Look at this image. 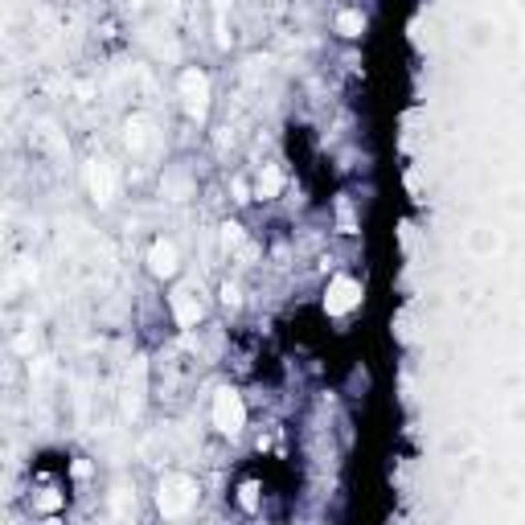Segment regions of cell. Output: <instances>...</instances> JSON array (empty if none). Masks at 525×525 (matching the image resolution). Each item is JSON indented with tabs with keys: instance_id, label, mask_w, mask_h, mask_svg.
<instances>
[{
	"instance_id": "obj_9",
	"label": "cell",
	"mask_w": 525,
	"mask_h": 525,
	"mask_svg": "<svg viewBox=\"0 0 525 525\" xmlns=\"http://www.w3.org/2000/svg\"><path fill=\"white\" fill-rule=\"evenodd\" d=\"M361 29H366L361 13H340V17H337V33H340V37H361Z\"/></svg>"
},
{
	"instance_id": "obj_15",
	"label": "cell",
	"mask_w": 525,
	"mask_h": 525,
	"mask_svg": "<svg viewBox=\"0 0 525 525\" xmlns=\"http://www.w3.org/2000/svg\"><path fill=\"white\" fill-rule=\"evenodd\" d=\"M226 4H230V0H214V8H217V25H222V17H226Z\"/></svg>"
},
{
	"instance_id": "obj_7",
	"label": "cell",
	"mask_w": 525,
	"mask_h": 525,
	"mask_svg": "<svg viewBox=\"0 0 525 525\" xmlns=\"http://www.w3.org/2000/svg\"><path fill=\"white\" fill-rule=\"evenodd\" d=\"M148 271L160 279L177 275V247H173V243H156V247L148 250Z\"/></svg>"
},
{
	"instance_id": "obj_4",
	"label": "cell",
	"mask_w": 525,
	"mask_h": 525,
	"mask_svg": "<svg viewBox=\"0 0 525 525\" xmlns=\"http://www.w3.org/2000/svg\"><path fill=\"white\" fill-rule=\"evenodd\" d=\"M353 304H361V283L349 275H337L333 283H329V296H324V308L333 312V316H340V312H349Z\"/></svg>"
},
{
	"instance_id": "obj_12",
	"label": "cell",
	"mask_w": 525,
	"mask_h": 525,
	"mask_svg": "<svg viewBox=\"0 0 525 525\" xmlns=\"http://www.w3.org/2000/svg\"><path fill=\"white\" fill-rule=\"evenodd\" d=\"M217 296H222V304H226V308H238V304H243V292H238L234 283H222V292H217Z\"/></svg>"
},
{
	"instance_id": "obj_16",
	"label": "cell",
	"mask_w": 525,
	"mask_h": 525,
	"mask_svg": "<svg viewBox=\"0 0 525 525\" xmlns=\"http://www.w3.org/2000/svg\"><path fill=\"white\" fill-rule=\"evenodd\" d=\"M522 8H525V0H522Z\"/></svg>"
},
{
	"instance_id": "obj_5",
	"label": "cell",
	"mask_w": 525,
	"mask_h": 525,
	"mask_svg": "<svg viewBox=\"0 0 525 525\" xmlns=\"http://www.w3.org/2000/svg\"><path fill=\"white\" fill-rule=\"evenodd\" d=\"M173 316H177L181 329H193V324L201 320V304H197V296L185 292V287H177V292H173Z\"/></svg>"
},
{
	"instance_id": "obj_3",
	"label": "cell",
	"mask_w": 525,
	"mask_h": 525,
	"mask_svg": "<svg viewBox=\"0 0 525 525\" xmlns=\"http://www.w3.org/2000/svg\"><path fill=\"white\" fill-rule=\"evenodd\" d=\"M193 496H197V484L189 476H164V484H160V509L164 513H185L189 505H193Z\"/></svg>"
},
{
	"instance_id": "obj_13",
	"label": "cell",
	"mask_w": 525,
	"mask_h": 525,
	"mask_svg": "<svg viewBox=\"0 0 525 525\" xmlns=\"http://www.w3.org/2000/svg\"><path fill=\"white\" fill-rule=\"evenodd\" d=\"M340 230H345V234H357V222H353V210H349V206H340Z\"/></svg>"
},
{
	"instance_id": "obj_10",
	"label": "cell",
	"mask_w": 525,
	"mask_h": 525,
	"mask_svg": "<svg viewBox=\"0 0 525 525\" xmlns=\"http://www.w3.org/2000/svg\"><path fill=\"white\" fill-rule=\"evenodd\" d=\"M144 140H148V120L136 115V120L127 124V148H144Z\"/></svg>"
},
{
	"instance_id": "obj_1",
	"label": "cell",
	"mask_w": 525,
	"mask_h": 525,
	"mask_svg": "<svg viewBox=\"0 0 525 525\" xmlns=\"http://www.w3.org/2000/svg\"><path fill=\"white\" fill-rule=\"evenodd\" d=\"M243 423H247V402H243V394L217 390L214 394V427L226 435H234V431H243Z\"/></svg>"
},
{
	"instance_id": "obj_11",
	"label": "cell",
	"mask_w": 525,
	"mask_h": 525,
	"mask_svg": "<svg viewBox=\"0 0 525 525\" xmlns=\"http://www.w3.org/2000/svg\"><path fill=\"white\" fill-rule=\"evenodd\" d=\"M222 243L230 250H238V247H247V234H243V226H234V222H226L222 226Z\"/></svg>"
},
{
	"instance_id": "obj_8",
	"label": "cell",
	"mask_w": 525,
	"mask_h": 525,
	"mask_svg": "<svg viewBox=\"0 0 525 525\" xmlns=\"http://www.w3.org/2000/svg\"><path fill=\"white\" fill-rule=\"evenodd\" d=\"M259 197H279V189H283V173H279L275 164H263V173H259Z\"/></svg>"
},
{
	"instance_id": "obj_2",
	"label": "cell",
	"mask_w": 525,
	"mask_h": 525,
	"mask_svg": "<svg viewBox=\"0 0 525 525\" xmlns=\"http://www.w3.org/2000/svg\"><path fill=\"white\" fill-rule=\"evenodd\" d=\"M181 99H185V111L193 120H206V111H210V78L201 70H185L181 74Z\"/></svg>"
},
{
	"instance_id": "obj_6",
	"label": "cell",
	"mask_w": 525,
	"mask_h": 525,
	"mask_svg": "<svg viewBox=\"0 0 525 525\" xmlns=\"http://www.w3.org/2000/svg\"><path fill=\"white\" fill-rule=\"evenodd\" d=\"M87 181H91L94 201H111V193H115V173H111L107 160H94L91 173H87Z\"/></svg>"
},
{
	"instance_id": "obj_14",
	"label": "cell",
	"mask_w": 525,
	"mask_h": 525,
	"mask_svg": "<svg viewBox=\"0 0 525 525\" xmlns=\"http://www.w3.org/2000/svg\"><path fill=\"white\" fill-rule=\"evenodd\" d=\"M238 501H243V505H247V509H254V484H243V496H238Z\"/></svg>"
}]
</instances>
